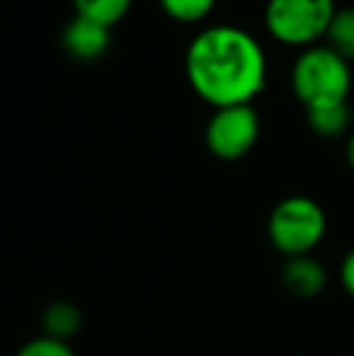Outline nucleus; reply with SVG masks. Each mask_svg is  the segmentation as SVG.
I'll return each mask as SVG.
<instances>
[{"mask_svg":"<svg viewBox=\"0 0 354 356\" xmlns=\"http://www.w3.org/2000/svg\"><path fill=\"white\" fill-rule=\"evenodd\" d=\"M328 233V216L311 197H287L272 209L267 220L269 243L284 257L311 254Z\"/></svg>","mask_w":354,"mask_h":356,"instance_id":"obj_3","label":"nucleus"},{"mask_svg":"<svg viewBox=\"0 0 354 356\" xmlns=\"http://www.w3.org/2000/svg\"><path fill=\"white\" fill-rule=\"evenodd\" d=\"M81 327H83L81 308L68 303V300H54L42 313V330L47 337L61 339V342L71 344V339L81 332Z\"/></svg>","mask_w":354,"mask_h":356,"instance_id":"obj_8","label":"nucleus"},{"mask_svg":"<svg viewBox=\"0 0 354 356\" xmlns=\"http://www.w3.org/2000/svg\"><path fill=\"white\" fill-rule=\"evenodd\" d=\"M15 356H76V352L68 342L42 334V337H34L27 344H22Z\"/></svg>","mask_w":354,"mask_h":356,"instance_id":"obj_13","label":"nucleus"},{"mask_svg":"<svg viewBox=\"0 0 354 356\" xmlns=\"http://www.w3.org/2000/svg\"><path fill=\"white\" fill-rule=\"evenodd\" d=\"M291 88L306 109L332 102H347V95L352 90V68L328 44L325 47H308L293 61Z\"/></svg>","mask_w":354,"mask_h":356,"instance_id":"obj_2","label":"nucleus"},{"mask_svg":"<svg viewBox=\"0 0 354 356\" xmlns=\"http://www.w3.org/2000/svg\"><path fill=\"white\" fill-rule=\"evenodd\" d=\"M63 49L66 54H71L78 61H95L99 58L104 51L109 49V27L95 22V19H88L83 15H76L71 22L63 29Z\"/></svg>","mask_w":354,"mask_h":356,"instance_id":"obj_6","label":"nucleus"},{"mask_svg":"<svg viewBox=\"0 0 354 356\" xmlns=\"http://www.w3.org/2000/svg\"><path fill=\"white\" fill-rule=\"evenodd\" d=\"M214 5H216V0H161L163 13L184 24L202 22L214 10Z\"/></svg>","mask_w":354,"mask_h":356,"instance_id":"obj_12","label":"nucleus"},{"mask_svg":"<svg viewBox=\"0 0 354 356\" xmlns=\"http://www.w3.org/2000/svg\"><path fill=\"white\" fill-rule=\"evenodd\" d=\"M337 13L335 0H267L265 27L287 47H316Z\"/></svg>","mask_w":354,"mask_h":356,"instance_id":"obj_4","label":"nucleus"},{"mask_svg":"<svg viewBox=\"0 0 354 356\" xmlns=\"http://www.w3.org/2000/svg\"><path fill=\"white\" fill-rule=\"evenodd\" d=\"M282 282L296 298H316L325 291L328 272L313 254L289 257L282 267Z\"/></svg>","mask_w":354,"mask_h":356,"instance_id":"obj_7","label":"nucleus"},{"mask_svg":"<svg viewBox=\"0 0 354 356\" xmlns=\"http://www.w3.org/2000/svg\"><path fill=\"white\" fill-rule=\"evenodd\" d=\"M192 90L211 107L250 104L265 90L267 58L250 32L216 24L192 39L184 58Z\"/></svg>","mask_w":354,"mask_h":356,"instance_id":"obj_1","label":"nucleus"},{"mask_svg":"<svg viewBox=\"0 0 354 356\" xmlns=\"http://www.w3.org/2000/svg\"><path fill=\"white\" fill-rule=\"evenodd\" d=\"M73 5H76V13L83 17L112 27L119 19H124V15L131 8V0H73Z\"/></svg>","mask_w":354,"mask_h":356,"instance_id":"obj_11","label":"nucleus"},{"mask_svg":"<svg viewBox=\"0 0 354 356\" xmlns=\"http://www.w3.org/2000/svg\"><path fill=\"white\" fill-rule=\"evenodd\" d=\"M306 119L313 134H318L323 138H337L350 129L352 109L347 102L321 104V107L306 109Z\"/></svg>","mask_w":354,"mask_h":356,"instance_id":"obj_9","label":"nucleus"},{"mask_svg":"<svg viewBox=\"0 0 354 356\" xmlns=\"http://www.w3.org/2000/svg\"><path fill=\"white\" fill-rule=\"evenodd\" d=\"M345 158H347V165H350V170H352V172H354V131L350 134V138H347Z\"/></svg>","mask_w":354,"mask_h":356,"instance_id":"obj_15","label":"nucleus"},{"mask_svg":"<svg viewBox=\"0 0 354 356\" xmlns=\"http://www.w3.org/2000/svg\"><path fill=\"white\" fill-rule=\"evenodd\" d=\"M325 39L332 51L340 54L347 63H354V8H337Z\"/></svg>","mask_w":354,"mask_h":356,"instance_id":"obj_10","label":"nucleus"},{"mask_svg":"<svg viewBox=\"0 0 354 356\" xmlns=\"http://www.w3.org/2000/svg\"><path fill=\"white\" fill-rule=\"evenodd\" d=\"M257 136H260V117L252 104L216 109L204 131L207 148L221 160H241L255 148Z\"/></svg>","mask_w":354,"mask_h":356,"instance_id":"obj_5","label":"nucleus"},{"mask_svg":"<svg viewBox=\"0 0 354 356\" xmlns=\"http://www.w3.org/2000/svg\"><path fill=\"white\" fill-rule=\"evenodd\" d=\"M340 284L345 289V293L354 300V248L345 254L340 264Z\"/></svg>","mask_w":354,"mask_h":356,"instance_id":"obj_14","label":"nucleus"}]
</instances>
